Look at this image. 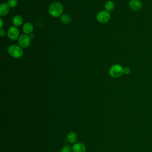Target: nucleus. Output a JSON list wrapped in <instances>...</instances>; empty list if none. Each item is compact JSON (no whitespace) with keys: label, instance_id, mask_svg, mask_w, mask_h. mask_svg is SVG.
I'll use <instances>...</instances> for the list:
<instances>
[{"label":"nucleus","instance_id":"nucleus-1","mask_svg":"<svg viewBox=\"0 0 152 152\" xmlns=\"http://www.w3.org/2000/svg\"><path fill=\"white\" fill-rule=\"evenodd\" d=\"M64 10L63 5L58 2L52 3L49 7V13L53 17H61Z\"/></svg>","mask_w":152,"mask_h":152},{"label":"nucleus","instance_id":"nucleus-2","mask_svg":"<svg viewBox=\"0 0 152 152\" xmlns=\"http://www.w3.org/2000/svg\"><path fill=\"white\" fill-rule=\"evenodd\" d=\"M8 52L10 56L15 58H20L23 55V50L21 46L17 45H12L8 48Z\"/></svg>","mask_w":152,"mask_h":152},{"label":"nucleus","instance_id":"nucleus-3","mask_svg":"<svg viewBox=\"0 0 152 152\" xmlns=\"http://www.w3.org/2000/svg\"><path fill=\"white\" fill-rule=\"evenodd\" d=\"M109 75L115 78H119L121 77L124 74V68L123 67L118 64L112 65L109 71Z\"/></svg>","mask_w":152,"mask_h":152},{"label":"nucleus","instance_id":"nucleus-4","mask_svg":"<svg viewBox=\"0 0 152 152\" xmlns=\"http://www.w3.org/2000/svg\"><path fill=\"white\" fill-rule=\"evenodd\" d=\"M110 19V14L106 10L100 11L97 15V20L101 23H105Z\"/></svg>","mask_w":152,"mask_h":152},{"label":"nucleus","instance_id":"nucleus-5","mask_svg":"<svg viewBox=\"0 0 152 152\" xmlns=\"http://www.w3.org/2000/svg\"><path fill=\"white\" fill-rule=\"evenodd\" d=\"M31 40L30 36L27 34H22L18 39V43L21 48H26L30 46Z\"/></svg>","mask_w":152,"mask_h":152},{"label":"nucleus","instance_id":"nucleus-6","mask_svg":"<svg viewBox=\"0 0 152 152\" xmlns=\"http://www.w3.org/2000/svg\"><path fill=\"white\" fill-rule=\"evenodd\" d=\"M20 31L17 27L12 26L8 30V36L11 40H15L19 37Z\"/></svg>","mask_w":152,"mask_h":152},{"label":"nucleus","instance_id":"nucleus-7","mask_svg":"<svg viewBox=\"0 0 152 152\" xmlns=\"http://www.w3.org/2000/svg\"><path fill=\"white\" fill-rule=\"evenodd\" d=\"M129 6L133 11H139L142 8V4L140 0H130Z\"/></svg>","mask_w":152,"mask_h":152},{"label":"nucleus","instance_id":"nucleus-8","mask_svg":"<svg viewBox=\"0 0 152 152\" xmlns=\"http://www.w3.org/2000/svg\"><path fill=\"white\" fill-rule=\"evenodd\" d=\"M72 152H86V147L85 145L81 143V142H78L75 144L72 148Z\"/></svg>","mask_w":152,"mask_h":152},{"label":"nucleus","instance_id":"nucleus-9","mask_svg":"<svg viewBox=\"0 0 152 152\" xmlns=\"http://www.w3.org/2000/svg\"><path fill=\"white\" fill-rule=\"evenodd\" d=\"M10 11V7L7 3H2L0 5V15L4 16L7 15Z\"/></svg>","mask_w":152,"mask_h":152},{"label":"nucleus","instance_id":"nucleus-10","mask_svg":"<svg viewBox=\"0 0 152 152\" xmlns=\"http://www.w3.org/2000/svg\"><path fill=\"white\" fill-rule=\"evenodd\" d=\"M33 26L30 23H26L23 26V31L26 34H31L33 31Z\"/></svg>","mask_w":152,"mask_h":152},{"label":"nucleus","instance_id":"nucleus-11","mask_svg":"<svg viewBox=\"0 0 152 152\" xmlns=\"http://www.w3.org/2000/svg\"><path fill=\"white\" fill-rule=\"evenodd\" d=\"M23 21V20L22 17L19 15H17L14 16L12 18V23L16 27L20 26L22 24Z\"/></svg>","mask_w":152,"mask_h":152},{"label":"nucleus","instance_id":"nucleus-12","mask_svg":"<svg viewBox=\"0 0 152 152\" xmlns=\"http://www.w3.org/2000/svg\"><path fill=\"white\" fill-rule=\"evenodd\" d=\"M67 139H68V141L69 142L74 143L77 140V134L75 132H70L67 135Z\"/></svg>","mask_w":152,"mask_h":152},{"label":"nucleus","instance_id":"nucleus-13","mask_svg":"<svg viewBox=\"0 0 152 152\" xmlns=\"http://www.w3.org/2000/svg\"><path fill=\"white\" fill-rule=\"evenodd\" d=\"M60 20L62 23L64 24H69L71 21V16L68 14H63L60 17Z\"/></svg>","mask_w":152,"mask_h":152},{"label":"nucleus","instance_id":"nucleus-14","mask_svg":"<svg viewBox=\"0 0 152 152\" xmlns=\"http://www.w3.org/2000/svg\"><path fill=\"white\" fill-rule=\"evenodd\" d=\"M104 7H105V9L106 10V11H111L113 10L115 8V4L113 3V2L111 1H108L106 2V4L104 5Z\"/></svg>","mask_w":152,"mask_h":152},{"label":"nucleus","instance_id":"nucleus-15","mask_svg":"<svg viewBox=\"0 0 152 152\" xmlns=\"http://www.w3.org/2000/svg\"><path fill=\"white\" fill-rule=\"evenodd\" d=\"M7 4L10 7L14 8L17 5L18 2H17V0H8Z\"/></svg>","mask_w":152,"mask_h":152},{"label":"nucleus","instance_id":"nucleus-16","mask_svg":"<svg viewBox=\"0 0 152 152\" xmlns=\"http://www.w3.org/2000/svg\"><path fill=\"white\" fill-rule=\"evenodd\" d=\"M61 152H71V148L69 145H65L61 150Z\"/></svg>","mask_w":152,"mask_h":152},{"label":"nucleus","instance_id":"nucleus-17","mask_svg":"<svg viewBox=\"0 0 152 152\" xmlns=\"http://www.w3.org/2000/svg\"><path fill=\"white\" fill-rule=\"evenodd\" d=\"M131 72V69L129 67H125L124 68V73L125 74H129Z\"/></svg>","mask_w":152,"mask_h":152},{"label":"nucleus","instance_id":"nucleus-18","mask_svg":"<svg viewBox=\"0 0 152 152\" xmlns=\"http://www.w3.org/2000/svg\"><path fill=\"white\" fill-rule=\"evenodd\" d=\"M5 31L3 29H1V31H0V34H1V36L3 37L4 36H5Z\"/></svg>","mask_w":152,"mask_h":152},{"label":"nucleus","instance_id":"nucleus-19","mask_svg":"<svg viewBox=\"0 0 152 152\" xmlns=\"http://www.w3.org/2000/svg\"><path fill=\"white\" fill-rule=\"evenodd\" d=\"M0 22H1L0 28H1V29H2V27H3V21H2V18H1V19H0Z\"/></svg>","mask_w":152,"mask_h":152},{"label":"nucleus","instance_id":"nucleus-20","mask_svg":"<svg viewBox=\"0 0 152 152\" xmlns=\"http://www.w3.org/2000/svg\"><path fill=\"white\" fill-rule=\"evenodd\" d=\"M30 37L31 38V39H33L34 38V35L33 34H30Z\"/></svg>","mask_w":152,"mask_h":152}]
</instances>
